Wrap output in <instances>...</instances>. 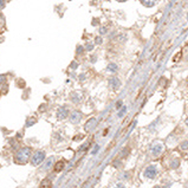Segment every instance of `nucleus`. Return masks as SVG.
Returning <instances> with one entry per match:
<instances>
[{
  "instance_id": "f257e3e1",
  "label": "nucleus",
  "mask_w": 188,
  "mask_h": 188,
  "mask_svg": "<svg viewBox=\"0 0 188 188\" xmlns=\"http://www.w3.org/2000/svg\"><path fill=\"white\" fill-rule=\"evenodd\" d=\"M31 153H32V149L31 148H28V147L22 148L18 153L15 154L14 161L17 163H26L28 161V159L31 157Z\"/></svg>"
},
{
  "instance_id": "f03ea898",
  "label": "nucleus",
  "mask_w": 188,
  "mask_h": 188,
  "mask_svg": "<svg viewBox=\"0 0 188 188\" xmlns=\"http://www.w3.org/2000/svg\"><path fill=\"white\" fill-rule=\"evenodd\" d=\"M45 159V153L44 151H37L31 159V164L32 166H39Z\"/></svg>"
},
{
  "instance_id": "7ed1b4c3",
  "label": "nucleus",
  "mask_w": 188,
  "mask_h": 188,
  "mask_svg": "<svg viewBox=\"0 0 188 188\" xmlns=\"http://www.w3.org/2000/svg\"><path fill=\"white\" fill-rule=\"evenodd\" d=\"M156 173H157L156 167H155V166H149V167L146 168V170H144V176L148 178V179H153V178H155Z\"/></svg>"
},
{
  "instance_id": "20e7f679",
  "label": "nucleus",
  "mask_w": 188,
  "mask_h": 188,
  "mask_svg": "<svg viewBox=\"0 0 188 188\" xmlns=\"http://www.w3.org/2000/svg\"><path fill=\"white\" fill-rule=\"evenodd\" d=\"M109 84H110V87L114 88V89H118L119 87H121V80H119L118 78L116 77H112L110 80H109Z\"/></svg>"
},
{
  "instance_id": "39448f33",
  "label": "nucleus",
  "mask_w": 188,
  "mask_h": 188,
  "mask_svg": "<svg viewBox=\"0 0 188 188\" xmlns=\"http://www.w3.org/2000/svg\"><path fill=\"white\" fill-rule=\"evenodd\" d=\"M80 118H82L80 112L75 111V112H74V114L70 116V121H71V123H78V122L80 121Z\"/></svg>"
},
{
  "instance_id": "423d86ee",
  "label": "nucleus",
  "mask_w": 188,
  "mask_h": 188,
  "mask_svg": "<svg viewBox=\"0 0 188 188\" xmlns=\"http://www.w3.org/2000/svg\"><path fill=\"white\" fill-rule=\"evenodd\" d=\"M162 149H163V146H162L161 143H157V144H155V146L153 147L151 151H153V154H154V155H155V156H157V155H160V154H161Z\"/></svg>"
},
{
  "instance_id": "0eeeda50",
  "label": "nucleus",
  "mask_w": 188,
  "mask_h": 188,
  "mask_svg": "<svg viewBox=\"0 0 188 188\" xmlns=\"http://www.w3.org/2000/svg\"><path fill=\"white\" fill-rule=\"evenodd\" d=\"M51 187H52V182L49 179H44L39 185V188H51Z\"/></svg>"
},
{
  "instance_id": "6e6552de",
  "label": "nucleus",
  "mask_w": 188,
  "mask_h": 188,
  "mask_svg": "<svg viewBox=\"0 0 188 188\" xmlns=\"http://www.w3.org/2000/svg\"><path fill=\"white\" fill-rule=\"evenodd\" d=\"M95 127H96V119H95V118H91L90 121L87 123V126H85V129H87L88 131H90V130H92Z\"/></svg>"
},
{
  "instance_id": "1a4fd4ad",
  "label": "nucleus",
  "mask_w": 188,
  "mask_h": 188,
  "mask_svg": "<svg viewBox=\"0 0 188 188\" xmlns=\"http://www.w3.org/2000/svg\"><path fill=\"white\" fill-rule=\"evenodd\" d=\"M67 114H69V111H67L66 107H62V108L58 110V117H59V118H65Z\"/></svg>"
},
{
  "instance_id": "9d476101",
  "label": "nucleus",
  "mask_w": 188,
  "mask_h": 188,
  "mask_svg": "<svg viewBox=\"0 0 188 188\" xmlns=\"http://www.w3.org/2000/svg\"><path fill=\"white\" fill-rule=\"evenodd\" d=\"M64 166H65V163H64L63 161H58V162L56 163V166H55V172H57V173L62 172V170L64 169Z\"/></svg>"
},
{
  "instance_id": "9b49d317",
  "label": "nucleus",
  "mask_w": 188,
  "mask_h": 188,
  "mask_svg": "<svg viewBox=\"0 0 188 188\" xmlns=\"http://www.w3.org/2000/svg\"><path fill=\"white\" fill-rule=\"evenodd\" d=\"M141 3H142L146 7H151V6L155 5L156 0H141Z\"/></svg>"
},
{
  "instance_id": "f8f14e48",
  "label": "nucleus",
  "mask_w": 188,
  "mask_h": 188,
  "mask_svg": "<svg viewBox=\"0 0 188 188\" xmlns=\"http://www.w3.org/2000/svg\"><path fill=\"white\" fill-rule=\"evenodd\" d=\"M108 70H109V71H112V72L117 71V66H116V64H109Z\"/></svg>"
},
{
  "instance_id": "ddd939ff",
  "label": "nucleus",
  "mask_w": 188,
  "mask_h": 188,
  "mask_svg": "<svg viewBox=\"0 0 188 188\" xmlns=\"http://www.w3.org/2000/svg\"><path fill=\"white\" fill-rule=\"evenodd\" d=\"M180 147H181V149H182V150H187V149H188V142H187V141L182 142Z\"/></svg>"
},
{
  "instance_id": "4468645a",
  "label": "nucleus",
  "mask_w": 188,
  "mask_h": 188,
  "mask_svg": "<svg viewBox=\"0 0 188 188\" xmlns=\"http://www.w3.org/2000/svg\"><path fill=\"white\" fill-rule=\"evenodd\" d=\"M126 110H127V109H126V108H123V109H122L121 111H119V112H118V116H119V117H122V116H123V114L126 112Z\"/></svg>"
},
{
  "instance_id": "2eb2a0df",
  "label": "nucleus",
  "mask_w": 188,
  "mask_h": 188,
  "mask_svg": "<svg viewBox=\"0 0 188 188\" xmlns=\"http://www.w3.org/2000/svg\"><path fill=\"white\" fill-rule=\"evenodd\" d=\"M4 6H5V1L4 0H0V10L4 8Z\"/></svg>"
},
{
  "instance_id": "dca6fc26",
  "label": "nucleus",
  "mask_w": 188,
  "mask_h": 188,
  "mask_svg": "<svg viewBox=\"0 0 188 188\" xmlns=\"http://www.w3.org/2000/svg\"><path fill=\"white\" fill-rule=\"evenodd\" d=\"M96 43H97V44H101V43H102V38H99V37L96 38Z\"/></svg>"
},
{
  "instance_id": "f3484780",
  "label": "nucleus",
  "mask_w": 188,
  "mask_h": 188,
  "mask_svg": "<svg viewBox=\"0 0 188 188\" xmlns=\"http://www.w3.org/2000/svg\"><path fill=\"white\" fill-rule=\"evenodd\" d=\"M122 107V102L119 101V102H117V108H121Z\"/></svg>"
},
{
  "instance_id": "a211bd4d",
  "label": "nucleus",
  "mask_w": 188,
  "mask_h": 188,
  "mask_svg": "<svg viewBox=\"0 0 188 188\" xmlns=\"http://www.w3.org/2000/svg\"><path fill=\"white\" fill-rule=\"evenodd\" d=\"M92 47H94V46H92V44H89L87 49H88V50H92Z\"/></svg>"
},
{
  "instance_id": "6ab92c4d",
  "label": "nucleus",
  "mask_w": 188,
  "mask_h": 188,
  "mask_svg": "<svg viewBox=\"0 0 188 188\" xmlns=\"http://www.w3.org/2000/svg\"><path fill=\"white\" fill-rule=\"evenodd\" d=\"M77 51H78L79 53H80V52H83V47H78V50H77Z\"/></svg>"
},
{
  "instance_id": "aec40b11",
  "label": "nucleus",
  "mask_w": 188,
  "mask_h": 188,
  "mask_svg": "<svg viewBox=\"0 0 188 188\" xmlns=\"http://www.w3.org/2000/svg\"><path fill=\"white\" fill-rule=\"evenodd\" d=\"M185 123H186V124H187V126H188V117H187V118H186V121H185Z\"/></svg>"
},
{
  "instance_id": "412c9836",
  "label": "nucleus",
  "mask_w": 188,
  "mask_h": 188,
  "mask_svg": "<svg viewBox=\"0 0 188 188\" xmlns=\"http://www.w3.org/2000/svg\"><path fill=\"white\" fill-rule=\"evenodd\" d=\"M117 1H121V3H123V1H127V0H117Z\"/></svg>"
},
{
  "instance_id": "4be33fe9",
  "label": "nucleus",
  "mask_w": 188,
  "mask_h": 188,
  "mask_svg": "<svg viewBox=\"0 0 188 188\" xmlns=\"http://www.w3.org/2000/svg\"><path fill=\"white\" fill-rule=\"evenodd\" d=\"M155 188H160V187H155Z\"/></svg>"
},
{
  "instance_id": "5701e85b",
  "label": "nucleus",
  "mask_w": 188,
  "mask_h": 188,
  "mask_svg": "<svg viewBox=\"0 0 188 188\" xmlns=\"http://www.w3.org/2000/svg\"><path fill=\"white\" fill-rule=\"evenodd\" d=\"M187 82H188V79H187Z\"/></svg>"
}]
</instances>
